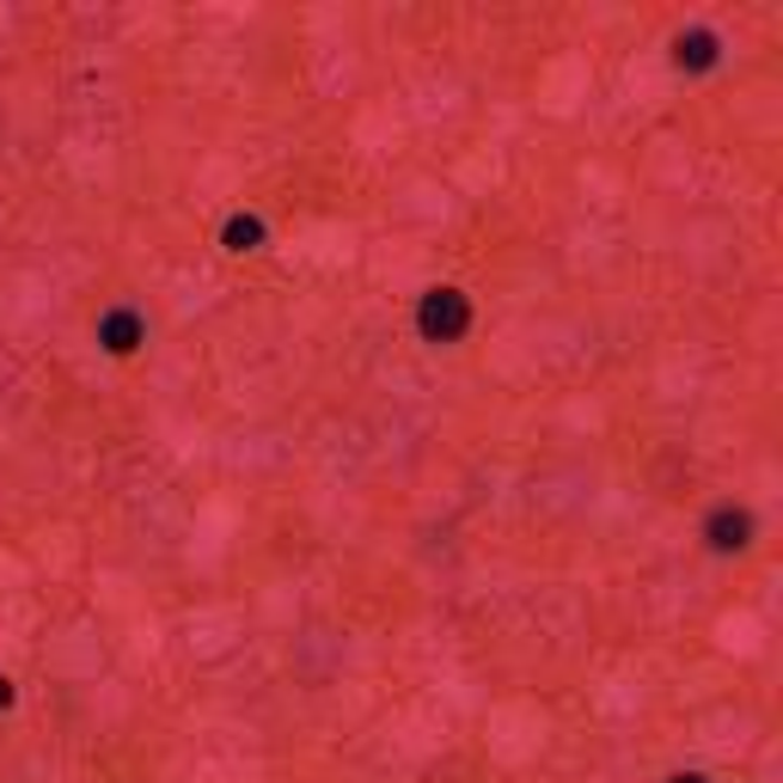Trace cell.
Listing matches in <instances>:
<instances>
[{"instance_id": "cell-1", "label": "cell", "mask_w": 783, "mask_h": 783, "mask_svg": "<svg viewBox=\"0 0 783 783\" xmlns=\"http://www.w3.org/2000/svg\"><path fill=\"white\" fill-rule=\"evenodd\" d=\"M416 325H423L428 343H453V337L472 325V306H465L459 288H428V294H423V313H416Z\"/></svg>"}, {"instance_id": "cell-2", "label": "cell", "mask_w": 783, "mask_h": 783, "mask_svg": "<svg viewBox=\"0 0 783 783\" xmlns=\"http://www.w3.org/2000/svg\"><path fill=\"white\" fill-rule=\"evenodd\" d=\"M710 544H717V551H747V544H753V515L717 508V515H710Z\"/></svg>"}, {"instance_id": "cell-3", "label": "cell", "mask_w": 783, "mask_h": 783, "mask_svg": "<svg viewBox=\"0 0 783 783\" xmlns=\"http://www.w3.org/2000/svg\"><path fill=\"white\" fill-rule=\"evenodd\" d=\"M98 343L110 349V356H135V343H141V319H135V313H105V319H98Z\"/></svg>"}, {"instance_id": "cell-4", "label": "cell", "mask_w": 783, "mask_h": 783, "mask_svg": "<svg viewBox=\"0 0 783 783\" xmlns=\"http://www.w3.org/2000/svg\"><path fill=\"white\" fill-rule=\"evenodd\" d=\"M221 240H226V252H264V221L257 214H233Z\"/></svg>"}, {"instance_id": "cell-5", "label": "cell", "mask_w": 783, "mask_h": 783, "mask_svg": "<svg viewBox=\"0 0 783 783\" xmlns=\"http://www.w3.org/2000/svg\"><path fill=\"white\" fill-rule=\"evenodd\" d=\"M710 62H717V38H710V31L679 38V67H710Z\"/></svg>"}, {"instance_id": "cell-6", "label": "cell", "mask_w": 783, "mask_h": 783, "mask_svg": "<svg viewBox=\"0 0 783 783\" xmlns=\"http://www.w3.org/2000/svg\"><path fill=\"white\" fill-rule=\"evenodd\" d=\"M7 703H13V679H0V710H7Z\"/></svg>"}, {"instance_id": "cell-7", "label": "cell", "mask_w": 783, "mask_h": 783, "mask_svg": "<svg viewBox=\"0 0 783 783\" xmlns=\"http://www.w3.org/2000/svg\"><path fill=\"white\" fill-rule=\"evenodd\" d=\"M667 783H703V777H667Z\"/></svg>"}]
</instances>
